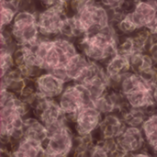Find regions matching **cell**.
<instances>
[{"label": "cell", "instance_id": "obj_1", "mask_svg": "<svg viewBox=\"0 0 157 157\" xmlns=\"http://www.w3.org/2000/svg\"><path fill=\"white\" fill-rule=\"evenodd\" d=\"M37 14L29 11H18L10 26L14 40L19 47H31L41 39L37 22Z\"/></svg>", "mask_w": 157, "mask_h": 157}, {"label": "cell", "instance_id": "obj_2", "mask_svg": "<svg viewBox=\"0 0 157 157\" xmlns=\"http://www.w3.org/2000/svg\"><path fill=\"white\" fill-rule=\"evenodd\" d=\"M75 136V133L70 125L64 126L49 136L43 144L46 155L52 157H71L73 155Z\"/></svg>", "mask_w": 157, "mask_h": 157}, {"label": "cell", "instance_id": "obj_3", "mask_svg": "<svg viewBox=\"0 0 157 157\" xmlns=\"http://www.w3.org/2000/svg\"><path fill=\"white\" fill-rule=\"evenodd\" d=\"M56 100L64 113L68 124H75L78 113L84 109V103L78 86L75 83L67 84L63 92Z\"/></svg>", "mask_w": 157, "mask_h": 157}, {"label": "cell", "instance_id": "obj_4", "mask_svg": "<svg viewBox=\"0 0 157 157\" xmlns=\"http://www.w3.org/2000/svg\"><path fill=\"white\" fill-rule=\"evenodd\" d=\"M125 125L121 116L118 112L108 114L103 120L97 131L92 133V139L95 144L108 139H117L125 131Z\"/></svg>", "mask_w": 157, "mask_h": 157}, {"label": "cell", "instance_id": "obj_5", "mask_svg": "<svg viewBox=\"0 0 157 157\" xmlns=\"http://www.w3.org/2000/svg\"><path fill=\"white\" fill-rule=\"evenodd\" d=\"M103 120V116L95 108H85L77 115L74 131L77 136H89L97 131Z\"/></svg>", "mask_w": 157, "mask_h": 157}, {"label": "cell", "instance_id": "obj_6", "mask_svg": "<svg viewBox=\"0 0 157 157\" xmlns=\"http://www.w3.org/2000/svg\"><path fill=\"white\" fill-rule=\"evenodd\" d=\"M119 149L124 154L142 152L146 147V141L142 129L127 127L117 139Z\"/></svg>", "mask_w": 157, "mask_h": 157}, {"label": "cell", "instance_id": "obj_7", "mask_svg": "<svg viewBox=\"0 0 157 157\" xmlns=\"http://www.w3.org/2000/svg\"><path fill=\"white\" fill-rule=\"evenodd\" d=\"M38 94L47 99H57L63 92L66 84L51 73H44L34 79Z\"/></svg>", "mask_w": 157, "mask_h": 157}, {"label": "cell", "instance_id": "obj_8", "mask_svg": "<svg viewBox=\"0 0 157 157\" xmlns=\"http://www.w3.org/2000/svg\"><path fill=\"white\" fill-rule=\"evenodd\" d=\"M48 138L49 135L47 128L39 119L35 118L34 116H29L25 119L24 139L33 141L43 145Z\"/></svg>", "mask_w": 157, "mask_h": 157}, {"label": "cell", "instance_id": "obj_9", "mask_svg": "<svg viewBox=\"0 0 157 157\" xmlns=\"http://www.w3.org/2000/svg\"><path fill=\"white\" fill-rule=\"evenodd\" d=\"M48 128L55 123L66 121L65 115L61 109L56 99H48L41 111L36 117Z\"/></svg>", "mask_w": 157, "mask_h": 157}, {"label": "cell", "instance_id": "obj_10", "mask_svg": "<svg viewBox=\"0 0 157 157\" xmlns=\"http://www.w3.org/2000/svg\"><path fill=\"white\" fill-rule=\"evenodd\" d=\"M105 71L109 77H124L132 72L129 57L117 54L112 57L105 65Z\"/></svg>", "mask_w": 157, "mask_h": 157}, {"label": "cell", "instance_id": "obj_11", "mask_svg": "<svg viewBox=\"0 0 157 157\" xmlns=\"http://www.w3.org/2000/svg\"><path fill=\"white\" fill-rule=\"evenodd\" d=\"M89 63L90 61L80 52L75 56L72 57L64 66L70 82L75 83Z\"/></svg>", "mask_w": 157, "mask_h": 157}, {"label": "cell", "instance_id": "obj_12", "mask_svg": "<svg viewBox=\"0 0 157 157\" xmlns=\"http://www.w3.org/2000/svg\"><path fill=\"white\" fill-rule=\"evenodd\" d=\"M153 91L154 90L149 89L137 90L125 96L130 108L145 109L155 105L153 100Z\"/></svg>", "mask_w": 157, "mask_h": 157}, {"label": "cell", "instance_id": "obj_13", "mask_svg": "<svg viewBox=\"0 0 157 157\" xmlns=\"http://www.w3.org/2000/svg\"><path fill=\"white\" fill-rule=\"evenodd\" d=\"M121 116L127 127L138 128V129H142L144 123L149 117L144 110L138 109H132V108L121 113Z\"/></svg>", "mask_w": 157, "mask_h": 157}, {"label": "cell", "instance_id": "obj_14", "mask_svg": "<svg viewBox=\"0 0 157 157\" xmlns=\"http://www.w3.org/2000/svg\"><path fill=\"white\" fill-rule=\"evenodd\" d=\"M94 108L104 117L108 114H111L116 112L115 107L109 98L108 94L103 96L102 98L94 101Z\"/></svg>", "mask_w": 157, "mask_h": 157}, {"label": "cell", "instance_id": "obj_15", "mask_svg": "<svg viewBox=\"0 0 157 157\" xmlns=\"http://www.w3.org/2000/svg\"><path fill=\"white\" fill-rule=\"evenodd\" d=\"M17 11L5 6L0 2V16H1V29L10 27L15 19Z\"/></svg>", "mask_w": 157, "mask_h": 157}, {"label": "cell", "instance_id": "obj_16", "mask_svg": "<svg viewBox=\"0 0 157 157\" xmlns=\"http://www.w3.org/2000/svg\"><path fill=\"white\" fill-rule=\"evenodd\" d=\"M0 66H1V77H3L6 73H8L10 70H12L15 67L13 53L1 50Z\"/></svg>", "mask_w": 157, "mask_h": 157}, {"label": "cell", "instance_id": "obj_17", "mask_svg": "<svg viewBox=\"0 0 157 157\" xmlns=\"http://www.w3.org/2000/svg\"><path fill=\"white\" fill-rule=\"evenodd\" d=\"M88 157H110V155L99 144H97L91 149Z\"/></svg>", "mask_w": 157, "mask_h": 157}, {"label": "cell", "instance_id": "obj_18", "mask_svg": "<svg viewBox=\"0 0 157 157\" xmlns=\"http://www.w3.org/2000/svg\"><path fill=\"white\" fill-rule=\"evenodd\" d=\"M124 157H155L152 154H150L149 152H147L146 150H144L142 152L139 153H135V154H126Z\"/></svg>", "mask_w": 157, "mask_h": 157}, {"label": "cell", "instance_id": "obj_19", "mask_svg": "<svg viewBox=\"0 0 157 157\" xmlns=\"http://www.w3.org/2000/svg\"><path fill=\"white\" fill-rule=\"evenodd\" d=\"M153 100H154V104L156 107L157 109V86L154 89L153 91Z\"/></svg>", "mask_w": 157, "mask_h": 157}]
</instances>
